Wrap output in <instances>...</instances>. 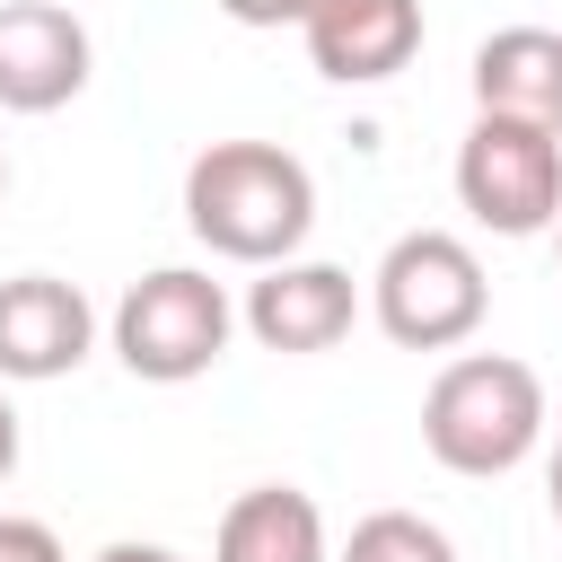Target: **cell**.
<instances>
[{
	"instance_id": "cell-3",
	"label": "cell",
	"mask_w": 562,
	"mask_h": 562,
	"mask_svg": "<svg viewBox=\"0 0 562 562\" xmlns=\"http://www.w3.org/2000/svg\"><path fill=\"white\" fill-rule=\"evenodd\" d=\"M369 316L395 351H457L483 334L492 316V281H483V255L457 237V228H404L378 272H369Z\"/></svg>"
},
{
	"instance_id": "cell-15",
	"label": "cell",
	"mask_w": 562,
	"mask_h": 562,
	"mask_svg": "<svg viewBox=\"0 0 562 562\" xmlns=\"http://www.w3.org/2000/svg\"><path fill=\"white\" fill-rule=\"evenodd\" d=\"M88 562H184V553H167V544H140V536H114V544H97Z\"/></svg>"
},
{
	"instance_id": "cell-2",
	"label": "cell",
	"mask_w": 562,
	"mask_h": 562,
	"mask_svg": "<svg viewBox=\"0 0 562 562\" xmlns=\"http://www.w3.org/2000/svg\"><path fill=\"white\" fill-rule=\"evenodd\" d=\"M544 430H553L544 378L509 351H457L422 395V448L465 483H492V474L527 465L544 448Z\"/></svg>"
},
{
	"instance_id": "cell-4",
	"label": "cell",
	"mask_w": 562,
	"mask_h": 562,
	"mask_svg": "<svg viewBox=\"0 0 562 562\" xmlns=\"http://www.w3.org/2000/svg\"><path fill=\"white\" fill-rule=\"evenodd\" d=\"M228 334H237V307L193 263H158L114 299V360L149 386H193L202 369H220Z\"/></svg>"
},
{
	"instance_id": "cell-8",
	"label": "cell",
	"mask_w": 562,
	"mask_h": 562,
	"mask_svg": "<svg viewBox=\"0 0 562 562\" xmlns=\"http://www.w3.org/2000/svg\"><path fill=\"white\" fill-rule=\"evenodd\" d=\"M351 316H360L351 272H342V263H307V255L263 263V281H255V290H246V307H237V325H246L263 351H281V360L334 351V342L351 334Z\"/></svg>"
},
{
	"instance_id": "cell-17",
	"label": "cell",
	"mask_w": 562,
	"mask_h": 562,
	"mask_svg": "<svg viewBox=\"0 0 562 562\" xmlns=\"http://www.w3.org/2000/svg\"><path fill=\"white\" fill-rule=\"evenodd\" d=\"M544 501H553V527H562V422H553V457H544Z\"/></svg>"
},
{
	"instance_id": "cell-18",
	"label": "cell",
	"mask_w": 562,
	"mask_h": 562,
	"mask_svg": "<svg viewBox=\"0 0 562 562\" xmlns=\"http://www.w3.org/2000/svg\"><path fill=\"white\" fill-rule=\"evenodd\" d=\"M0 193H9V149H0Z\"/></svg>"
},
{
	"instance_id": "cell-6",
	"label": "cell",
	"mask_w": 562,
	"mask_h": 562,
	"mask_svg": "<svg viewBox=\"0 0 562 562\" xmlns=\"http://www.w3.org/2000/svg\"><path fill=\"white\" fill-rule=\"evenodd\" d=\"M97 351V307L61 272H9L0 281V386L70 378Z\"/></svg>"
},
{
	"instance_id": "cell-10",
	"label": "cell",
	"mask_w": 562,
	"mask_h": 562,
	"mask_svg": "<svg viewBox=\"0 0 562 562\" xmlns=\"http://www.w3.org/2000/svg\"><path fill=\"white\" fill-rule=\"evenodd\" d=\"M474 114H509V123H544L562 132V35L553 26H501L474 44Z\"/></svg>"
},
{
	"instance_id": "cell-11",
	"label": "cell",
	"mask_w": 562,
	"mask_h": 562,
	"mask_svg": "<svg viewBox=\"0 0 562 562\" xmlns=\"http://www.w3.org/2000/svg\"><path fill=\"white\" fill-rule=\"evenodd\" d=\"M211 562H334L325 509H316L299 483H255V492H237V501L220 509Z\"/></svg>"
},
{
	"instance_id": "cell-16",
	"label": "cell",
	"mask_w": 562,
	"mask_h": 562,
	"mask_svg": "<svg viewBox=\"0 0 562 562\" xmlns=\"http://www.w3.org/2000/svg\"><path fill=\"white\" fill-rule=\"evenodd\" d=\"M18 448H26V430H18V404H9V386H0V483L18 474Z\"/></svg>"
},
{
	"instance_id": "cell-7",
	"label": "cell",
	"mask_w": 562,
	"mask_h": 562,
	"mask_svg": "<svg viewBox=\"0 0 562 562\" xmlns=\"http://www.w3.org/2000/svg\"><path fill=\"white\" fill-rule=\"evenodd\" d=\"M97 70L79 9L61 0H0V114H61Z\"/></svg>"
},
{
	"instance_id": "cell-9",
	"label": "cell",
	"mask_w": 562,
	"mask_h": 562,
	"mask_svg": "<svg viewBox=\"0 0 562 562\" xmlns=\"http://www.w3.org/2000/svg\"><path fill=\"white\" fill-rule=\"evenodd\" d=\"M299 35L334 88H378L422 53V0H325L299 18Z\"/></svg>"
},
{
	"instance_id": "cell-14",
	"label": "cell",
	"mask_w": 562,
	"mask_h": 562,
	"mask_svg": "<svg viewBox=\"0 0 562 562\" xmlns=\"http://www.w3.org/2000/svg\"><path fill=\"white\" fill-rule=\"evenodd\" d=\"M237 26H299V0H220Z\"/></svg>"
},
{
	"instance_id": "cell-5",
	"label": "cell",
	"mask_w": 562,
	"mask_h": 562,
	"mask_svg": "<svg viewBox=\"0 0 562 562\" xmlns=\"http://www.w3.org/2000/svg\"><path fill=\"white\" fill-rule=\"evenodd\" d=\"M457 202L492 237H544L562 220V132L474 114V132L457 140Z\"/></svg>"
},
{
	"instance_id": "cell-1",
	"label": "cell",
	"mask_w": 562,
	"mask_h": 562,
	"mask_svg": "<svg viewBox=\"0 0 562 562\" xmlns=\"http://www.w3.org/2000/svg\"><path fill=\"white\" fill-rule=\"evenodd\" d=\"M184 228L220 263H290L316 228V176L281 140H211L184 167Z\"/></svg>"
},
{
	"instance_id": "cell-12",
	"label": "cell",
	"mask_w": 562,
	"mask_h": 562,
	"mask_svg": "<svg viewBox=\"0 0 562 562\" xmlns=\"http://www.w3.org/2000/svg\"><path fill=\"white\" fill-rule=\"evenodd\" d=\"M334 562H457V544H448V527H430L422 509H369V518L342 536Z\"/></svg>"
},
{
	"instance_id": "cell-13",
	"label": "cell",
	"mask_w": 562,
	"mask_h": 562,
	"mask_svg": "<svg viewBox=\"0 0 562 562\" xmlns=\"http://www.w3.org/2000/svg\"><path fill=\"white\" fill-rule=\"evenodd\" d=\"M0 562H70V553H61V536L44 518H9L0 509Z\"/></svg>"
},
{
	"instance_id": "cell-19",
	"label": "cell",
	"mask_w": 562,
	"mask_h": 562,
	"mask_svg": "<svg viewBox=\"0 0 562 562\" xmlns=\"http://www.w3.org/2000/svg\"><path fill=\"white\" fill-rule=\"evenodd\" d=\"M307 9H325V0H299V18H307Z\"/></svg>"
},
{
	"instance_id": "cell-20",
	"label": "cell",
	"mask_w": 562,
	"mask_h": 562,
	"mask_svg": "<svg viewBox=\"0 0 562 562\" xmlns=\"http://www.w3.org/2000/svg\"><path fill=\"white\" fill-rule=\"evenodd\" d=\"M553 255H562V220H553Z\"/></svg>"
}]
</instances>
